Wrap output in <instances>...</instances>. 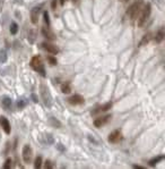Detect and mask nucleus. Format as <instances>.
<instances>
[{"label": "nucleus", "mask_w": 165, "mask_h": 169, "mask_svg": "<svg viewBox=\"0 0 165 169\" xmlns=\"http://www.w3.org/2000/svg\"><path fill=\"white\" fill-rule=\"evenodd\" d=\"M49 123L52 125V127H56V128H60L61 127V123L58 120L56 117H50L49 118Z\"/></svg>", "instance_id": "f3484780"}, {"label": "nucleus", "mask_w": 165, "mask_h": 169, "mask_svg": "<svg viewBox=\"0 0 165 169\" xmlns=\"http://www.w3.org/2000/svg\"><path fill=\"white\" fill-rule=\"evenodd\" d=\"M44 168L45 169H52L53 168V164H52V162L50 161V160H47V161H45V164H44Z\"/></svg>", "instance_id": "cd10ccee"}, {"label": "nucleus", "mask_w": 165, "mask_h": 169, "mask_svg": "<svg viewBox=\"0 0 165 169\" xmlns=\"http://www.w3.org/2000/svg\"><path fill=\"white\" fill-rule=\"evenodd\" d=\"M150 13H152V5H150V4H147V5L143 8L141 13H140L139 20H138V26H139V27H143V26L146 24V22L148 21V18H149Z\"/></svg>", "instance_id": "20e7f679"}, {"label": "nucleus", "mask_w": 165, "mask_h": 169, "mask_svg": "<svg viewBox=\"0 0 165 169\" xmlns=\"http://www.w3.org/2000/svg\"><path fill=\"white\" fill-rule=\"evenodd\" d=\"M111 108H112V102H108L105 103V104H103V106H101V107H98L96 110H94L93 113H92V115H96L98 113H105V111L110 110Z\"/></svg>", "instance_id": "ddd939ff"}, {"label": "nucleus", "mask_w": 165, "mask_h": 169, "mask_svg": "<svg viewBox=\"0 0 165 169\" xmlns=\"http://www.w3.org/2000/svg\"><path fill=\"white\" fill-rule=\"evenodd\" d=\"M42 34L44 38H47L48 40H50V41H54L56 40V35H54V33L49 29V26H43L42 27Z\"/></svg>", "instance_id": "9b49d317"}, {"label": "nucleus", "mask_w": 165, "mask_h": 169, "mask_svg": "<svg viewBox=\"0 0 165 169\" xmlns=\"http://www.w3.org/2000/svg\"><path fill=\"white\" fill-rule=\"evenodd\" d=\"M11 167V158H8L5 161V164H4V169H9Z\"/></svg>", "instance_id": "bb28decb"}, {"label": "nucleus", "mask_w": 165, "mask_h": 169, "mask_svg": "<svg viewBox=\"0 0 165 169\" xmlns=\"http://www.w3.org/2000/svg\"><path fill=\"white\" fill-rule=\"evenodd\" d=\"M61 91H62V93H65V94H68V93L71 92V86H70V84L68 82L61 84Z\"/></svg>", "instance_id": "a211bd4d"}, {"label": "nucleus", "mask_w": 165, "mask_h": 169, "mask_svg": "<svg viewBox=\"0 0 165 169\" xmlns=\"http://www.w3.org/2000/svg\"><path fill=\"white\" fill-rule=\"evenodd\" d=\"M123 1H128V0H123Z\"/></svg>", "instance_id": "c9c22d12"}, {"label": "nucleus", "mask_w": 165, "mask_h": 169, "mask_svg": "<svg viewBox=\"0 0 165 169\" xmlns=\"http://www.w3.org/2000/svg\"><path fill=\"white\" fill-rule=\"evenodd\" d=\"M31 99H32V101H33L34 103L39 102V98H37V95H36V94H34V93H32V94H31Z\"/></svg>", "instance_id": "c85d7f7f"}, {"label": "nucleus", "mask_w": 165, "mask_h": 169, "mask_svg": "<svg viewBox=\"0 0 165 169\" xmlns=\"http://www.w3.org/2000/svg\"><path fill=\"white\" fill-rule=\"evenodd\" d=\"M68 102L70 103L71 106H79L85 102V99L80 94H74L72 97H70L68 99Z\"/></svg>", "instance_id": "0eeeda50"}, {"label": "nucleus", "mask_w": 165, "mask_h": 169, "mask_svg": "<svg viewBox=\"0 0 165 169\" xmlns=\"http://www.w3.org/2000/svg\"><path fill=\"white\" fill-rule=\"evenodd\" d=\"M7 59H8L7 51H6L5 49H1V50H0V62H1V64H5V62H7Z\"/></svg>", "instance_id": "6ab92c4d"}, {"label": "nucleus", "mask_w": 165, "mask_h": 169, "mask_svg": "<svg viewBox=\"0 0 165 169\" xmlns=\"http://www.w3.org/2000/svg\"><path fill=\"white\" fill-rule=\"evenodd\" d=\"M66 1H67V0H59V2H60V5H65V4H66Z\"/></svg>", "instance_id": "72a5a7b5"}, {"label": "nucleus", "mask_w": 165, "mask_h": 169, "mask_svg": "<svg viewBox=\"0 0 165 169\" xmlns=\"http://www.w3.org/2000/svg\"><path fill=\"white\" fill-rule=\"evenodd\" d=\"M41 47L45 50L47 52H49L50 55H58L59 53V48L52 43H48V42H43L41 44Z\"/></svg>", "instance_id": "423d86ee"}, {"label": "nucleus", "mask_w": 165, "mask_h": 169, "mask_svg": "<svg viewBox=\"0 0 165 169\" xmlns=\"http://www.w3.org/2000/svg\"><path fill=\"white\" fill-rule=\"evenodd\" d=\"M152 38H153V34L152 33H146L144 36H143V39L140 40V42H139V44L138 46L139 47H143V46H146V44H148V42L152 40Z\"/></svg>", "instance_id": "dca6fc26"}, {"label": "nucleus", "mask_w": 165, "mask_h": 169, "mask_svg": "<svg viewBox=\"0 0 165 169\" xmlns=\"http://www.w3.org/2000/svg\"><path fill=\"white\" fill-rule=\"evenodd\" d=\"M30 65H31L32 68H33L35 72L39 73L41 76H43V77L47 76V74H45V68L43 66V62H42V59L40 56L33 57L31 59V62H30Z\"/></svg>", "instance_id": "f257e3e1"}, {"label": "nucleus", "mask_w": 165, "mask_h": 169, "mask_svg": "<svg viewBox=\"0 0 165 169\" xmlns=\"http://www.w3.org/2000/svg\"><path fill=\"white\" fill-rule=\"evenodd\" d=\"M42 164H43V161H42V157H36L35 158V161H34V167L36 169H40L42 167Z\"/></svg>", "instance_id": "4be33fe9"}, {"label": "nucleus", "mask_w": 165, "mask_h": 169, "mask_svg": "<svg viewBox=\"0 0 165 169\" xmlns=\"http://www.w3.org/2000/svg\"><path fill=\"white\" fill-rule=\"evenodd\" d=\"M0 126L2 127V129H4V132H5L6 134H10V132H11L10 123H9V120H8L5 116H1V117H0Z\"/></svg>", "instance_id": "9d476101"}, {"label": "nucleus", "mask_w": 165, "mask_h": 169, "mask_svg": "<svg viewBox=\"0 0 165 169\" xmlns=\"http://www.w3.org/2000/svg\"><path fill=\"white\" fill-rule=\"evenodd\" d=\"M77 1H78V0H72V2H75V4H76Z\"/></svg>", "instance_id": "f704fd0d"}, {"label": "nucleus", "mask_w": 165, "mask_h": 169, "mask_svg": "<svg viewBox=\"0 0 165 169\" xmlns=\"http://www.w3.org/2000/svg\"><path fill=\"white\" fill-rule=\"evenodd\" d=\"M48 62H49V64L50 65H52V66H56L58 64V60L56 59V57H53V56H48Z\"/></svg>", "instance_id": "b1692460"}, {"label": "nucleus", "mask_w": 165, "mask_h": 169, "mask_svg": "<svg viewBox=\"0 0 165 169\" xmlns=\"http://www.w3.org/2000/svg\"><path fill=\"white\" fill-rule=\"evenodd\" d=\"M4 4H5V0H0V13H1V11H2Z\"/></svg>", "instance_id": "473e14b6"}, {"label": "nucleus", "mask_w": 165, "mask_h": 169, "mask_svg": "<svg viewBox=\"0 0 165 169\" xmlns=\"http://www.w3.org/2000/svg\"><path fill=\"white\" fill-rule=\"evenodd\" d=\"M10 34H13V35H15V34H17V32H18V25H17V23H11L10 24Z\"/></svg>", "instance_id": "412c9836"}, {"label": "nucleus", "mask_w": 165, "mask_h": 169, "mask_svg": "<svg viewBox=\"0 0 165 169\" xmlns=\"http://www.w3.org/2000/svg\"><path fill=\"white\" fill-rule=\"evenodd\" d=\"M16 106L19 108V109H22V108H24L26 106V101L25 100H18V101L16 102Z\"/></svg>", "instance_id": "a878e982"}, {"label": "nucleus", "mask_w": 165, "mask_h": 169, "mask_svg": "<svg viewBox=\"0 0 165 169\" xmlns=\"http://www.w3.org/2000/svg\"><path fill=\"white\" fill-rule=\"evenodd\" d=\"M108 140L110 143H118V142H120L122 140V134H121V132L119 129L113 131L112 133L109 135Z\"/></svg>", "instance_id": "6e6552de"}, {"label": "nucleus", "mask_w": 165, "mask_h": 169, "mask_svg": "<svg viewBox=\"0 0 165 169\" xmlns=\"http://www.w3.org/2000/svg\"><path fill=\"white\" fill-rule=\"evenodd\" d=\"M165 159V155H157V157H154V158H152L148 161V164H149L150 167H155L157 164H160L162 160H164Z\"/></svg>", "instance_id": "2eb2a0df"}, {"label": "nucleus", "mask_w": 165, "mask_h": 169, "mask_svg": "<svg viewBox=\"0 0 165 169\" xmlns=\"http://www.w3.org/2000/svg\"><path fill=\"white\" fill-rule=\"evenodd\" d=\"M132 168H136V169H145V167H143V166H138V164H132Z\"/></svg>", "instance_id": "2f4dec72"}, {"label": "nucleus", "mask_w": 165, "mask_h": 169, "mask_svg": "<svg viewBox=\"0 0 165 169\" xmlns=\"http://www.w3.org/2000/svg\"><path fill=\"white\" fill-rule=\"evenodd\" d=\"M111 115H106V116H103V117H98V118H96L95 120H94V126L95 127H97V128H100V127H102L103 125H105L106 123H109V120L111 119Z\"/></svg>", "instance_id": "1a4fd4ad"}, {"label": "nucleus", "mask_w": 165, "mask_h": 169, "mask_svg": "<svg viewBox=\"0 0 165 169\" xmlns=\"http://www.w3.org/2000/svg\"><path fill=\"white\" fill-rule=\"evenodd\" d=\"M51 7H52V9H56V7H57V0H52Z\"/></svg>", "instance_id": "7c9ffc66"}, {"label": "nucleus", "mask_w": 165, "mask_h": 169, "mask_svg": "<svg viewBox=\"0 0 165 169\" xmlns=\"http://www.w3.org/2000/svg\"><path fill=\"white\" fill-rule=\"evenodd\" d=\"M57 149L58 150H59V151H62V152H63V151H65V150H66V149H65V146H63V145H62L61 143H59L57 145Z\"/></svg>", "instance_id": "c756f323"}, {"label": "nucleus", "mask_w": 165, "mask_h": 169, "mask_svg": "<svg viewBox=\"0 0 165 169\" xmlns=\"http://www.w3.org/2000/svg\"><path fill=\"white\" fill-rule=\"evenodd\" d=\"M2 106H4V108H6V109H9V108L11 107V99L10 98H4V100H2Z\"/></svg>", "instance_id": "aec40b11"}, {"label": "nucleus", "mask_w": 165, "mask_h": 169, "mask_svg": "<svg viewBox=\"0 0 165 169\" xmlns=\"http://www.w3.org/2000/svg\"><path fill=\"white\" fill-rule=\"evenodd\" d=\"M40 13H41V8L40 7H34L31 11V22L33 24H37L39 17H40Z\"/></svg>", "instance_id": "f8f14e48"}, {"label": "nucleus", "mask_w": 165, "mask_h": 169, "mask_svg": "<svg viewBox=\"0 0 165 169\" xmlns=\"http://www.w3.org/2000/svg\"><path fill=\"white\" fill-rule=\"evenodd\" d=\"M35 39H36V31L35 30H31L30 34H28V41H30V43H34Z\"/></svg>", "instance_id": "5701e85b"}, {"label": "nucleus", "mask_w": 165, "mask_h": 169, "mask_svg": "<svg viewBox=\"0 0 165 169\" xmlns=\"http://www.w3.org/2000/svg\"><path fill=\"white\" fill-rule=\"evenodd\" d=\"M165 39V26H162L160 30L156 33V36H155V41L157 43H161Z\"/></svg>", "instance_id": "4468645a"}, {"label": "nucleus", "mask_w": 165, "mask_h": 169, "mask_svg": "<svg viewBox=\"0 0 165 169\" xmlns=\"http://www.w3.org/2000/svg\"><path fill=\"white\" fill-rule=\"evenodd\" d=\"M141 11H143V1H141V0H137L136 2H134V4L128 8L127 15L129 16L131 20H135V18H137V17L139 16Z\"/></svg>", "instance_id": "f03ea898"}, {"label": "nucleus", "mask_w": 165, "mask_h": 169, "mask_svg": "<svg viewBox=\"0 0 165 169\" xmlns=\"http://www.w3.org/2000/svg\"><path fill=\"white\" fill-rule=\"evenodd\" d=\"M43 16H44V22H45L47 26L50 27V17H49V13H48V11H44V13H43Z\"/></svg>", "instance_id": "393cba45"}, {"label": "nucleus", "mask_w": 165, "mask_h": 169, "mask_svg": "<svg viewBox=\"0 0 165 169\" xmlns=\"http://www.w3.org/2000/svg\"><path fill=\"white\" fill-rule=\"evenodd\" d=\"M22 157H23V161H24L26 164H28L32 162V159H33V150H32L30 144L24 145V148L22 150Z\"/></svg>", "instance_id": "39448f33"}, {"label": "nucleus", "mask_w": 165, "mask_h": 169, "mask_svg": "<svg viewBox=\"0 0 165 169\" xmlns=\"http://www.w3.org/2000/svg\"><path fill=\"white\" fill-rule=\"evenodd\" d=\"M40 94H41V99L44 106L48 108H50L52 106V97H51V93L49 91V89L45 84H41L40 86Z\"/></svg>", "instance_id": "7ed1b4c3"}]
</instances>
